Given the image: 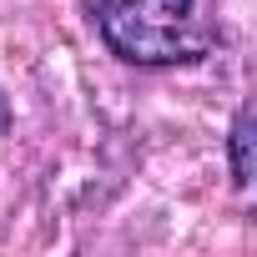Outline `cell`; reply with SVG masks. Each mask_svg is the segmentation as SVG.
<instances>
[{"instance_id": "6da1fadb", "label": "cell", "mask_w": 257, "mask_h": 257, "mask_svg": "<svg viewBox=\"0 0 257 257\" xmlns=\"http://www.w3.org/2000/svg\"><path fill=\"white\" fill-rule=\"evenodd\" d=\"M121 61L167 66L197 51V0H81Z\"/></svg>"}, {"instance_id": "7a4b0ae2", "label": "cell", "mask_w": 257, "mask_h": 257, "mask_svg": "<svg viewBox=\"0 0 257 257\" xmlns=\"http://www.w3.org/2000/svg\"><path fill=\"white\" fill-rule=\"evenodd\" d=\"M232 177L237 187H252V111L247 106L237 111V126H232Z\"/></svg>"}, {"instance_id": "3957f363", "label": "cell", "mask_w": 257, "mask_h": 257, "mask_svg": "<svg viewBox=\"0 0 257 257\" xmlns=\"http://www.w3.org/2000/svg\"><path fill=\"white\" fill-rule=\"evenodd\" d=\"M11 126V106H6V96H0V132Z\"/></svg>"}]
</instances>
